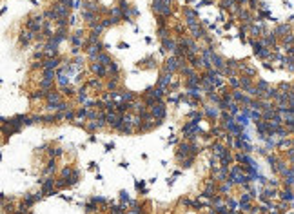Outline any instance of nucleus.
Listing matches in <instances>:
<instances>
[{
    "label": "nucleus",
    "instance_id": "4",
    "mask_svg": "<svg viewBox=\"0 0 294 214\" xmlns=\"http://www.w3.org/2000/svg\"><path fill=\"white\" fill-rule=\"evenodd\" d=\"M56 64H58V60H47L45 62V67L47 69H53V67H56Z\"/></svg>",
    "mask_w": 294,
    "mask_h": 214
},
{
    "label": "nucleus",
    "instance_id": "3",
    "mask_svg": "<svg viewBox=\"0 0 294 214\" xmlns=\"http://www.w3.org/2000/svg\"><path fill=\"white\" fill-rule=\"evenodd\" d=\"M93 71H94V73H98L100 76L104 74V67H102L100 64H93Z\"/></svg>",
    "mask_w": 294,
    "mask_h": 214
},
{
    "label": "nucleus",
    "instance_id": "5",
    "mask_svg": "<svg viewBox=\"0 0 294 214\" xmlns=\"http://www.w3.org/2000/svg\"><path fill=\"white\" fill-rule=\"evenodd\" d=\"M222 7L231 9V7H233V0H223V2H222Z\"/></svg>",
    "mask_w": 294,
    "mask_h": 214
},
{
    "label": "nucleus",
    "instance_id": "7",
    "mask_svg": "<svg viewBox=\"0 0 294 214\" xmlns=\"http://www.w3.org/2000/svg\"><path fill=\"white\" fill-rule=\"evenodd\" d=\"M82 16H84V18H91V16H93V15H91V13H89V11H82Z\"/></svg>",
    "mask_w": 294,
    "mask_h": 214
},
{
    "label": "nucleus",
    "instance_id": "1",
    "mask_svg": "<svg viewBox=\"0 0 294 214\" xmlns=\"http://www.w3.org/2000/svg\"><path fill=\"white\" fill-rule=\"evenodd\" d=\"M55 9H56L55 13H56V15H60V16H65V15H67V7H65L64 4H56V5H55Z\"/></svg>",
    "mask_w": 294,
    "mask_h": 214
},
{
    "label": "nucleus",
    "instance_id": "2",
    "mask_svg": "<svg viewBox=\"0 0 294 214\" xmlns=\"http://www.w3.org/2000/svg\"><path fill=\"white\" fill-rule=\"evenodd\" d=\"M153 114H156V116H164V107H162V105L153 107Z\"/></svg>",
    "mask_w": 294,
    "mask_h": 214
},
{
    "label": "nucleus",
    "instance_id": "8",
    "mask_svg": "<svg viewBox=\"0 0 294 214\" xmlns=\"http://www.w3.org/2000/svg\"><path fill=\"white\" fill-rule=\"evenodd\" d=\"M47 98H49V100H51V102H56V100H58V94H49V96H47Z\"/></svg>",
    "mask_w": 294,
    "mask_h": 214
},
{
    "label": "nucleus",
    "instance_id": "6",
    "mask_svg": "<svg viewBox=\"0 0 294 214\" xmlns=\"http://www.w3.org/2000/svg\"><path fill=\"white\" fill-rule=\"evenodd\" d=\"M207 113H209L211 116H216V114H218V111H216V109H211V107L207 109Z\"/></svg>",
    "mask_w": 294,
    "mask_h": 214
}]
</instances>
